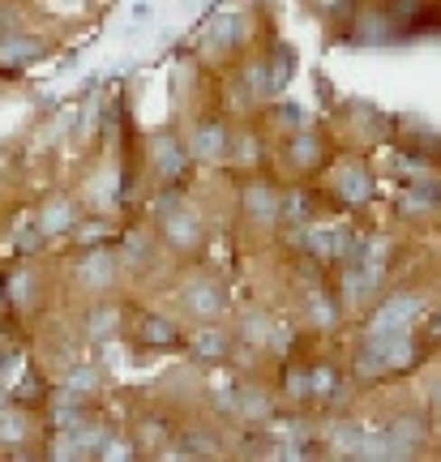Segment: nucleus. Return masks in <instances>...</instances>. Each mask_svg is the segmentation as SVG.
<instances>
[{"instance_id":"obj_1","label":"nucleus","mask_w":441,"mask_h":462,"mask_svg":"<svg viewBox=\"0 0 441 462\" xmlns=\"http://www.w3.org/2000/svg\"><path fill=\"white\" fill-rule=\"evenodd\" d=\"M275 163L287 180H313L330 163V137L317 133L313 125L283 133V137H275Z\"/></svg>"},{"instance_id":"obj_2","label":"nucleus","mask_w":441,"mask_h":462,"mask_svg":"<svg viewBox=\"0 0 441 462\" xmlns=\"http://www.w3.org/2000/svg\"><path fill=\"white\" fill-rule=\"evenodd\" d=\"M236 218L249 236H275L278 231V210H283V189L270 176L253 171L240 189H236Z\"/></svg>"},{"instance_id":"obj_3","label":"nucleus","mask_w":441,"mask_h":462,"mask_svg":"<svg viewBox=\"0 0 441 462\" xmlns=\"http://www.w3.org/2000/svg\"><path fill=\"white\" fill-rule=\"evenodd\" d=\"M386 133H390V120L377 112L373 103L364 99H347L339 112H334V120H330V133L326 137H339V146L347 150H373L377 142H386Z\"/></svg>"},{"instance_id":"obj_4","label":"nucleus","mask_w":441,"mask_h":462,"mask_svg":"<svg viewBox=\"0 0 441 462\" xmlns=\"http://www.w3.org/2000/svg\"><path fill=\"white\" fill-rule=\"evenodd\" d=\"M159 245L180 253V257H197L206 245V218L197 215V206L180 201L176 193L159 201Z\"/></svg>"},{"instance_id":"obj_5","label":"nucleus","mask_w":441,"mask_h":462,"mask_svg":"<svg viewBox=\"0 0 441 462\" xmlns=\"http://www.w3.org/2000/svg\"><path fill=\"white\" fill-rule=\"evenodd\" d=\"M322 176H326V198H339V206H347V210H360L373 201V167L360 150H352L343 159H330L322 167Z\"/></svg>"},{"instance_id":"obj_6","label":"nucleus","mask_w":441,"mask_h":462,"mask_svg":"<svg viewBox=\"0 0 441 462\" xmlns=\"http://www.w3.org/2000/svg\"><path fill=\"white\" fill-rule=\"evenodd\" d=\"M249 43H253V14L249 9H223L206 26V39H202V48L214 51L219 60H231V65L245 60Z\"/></svg>"},{"instance_id":"obj_7","label":"nucleus","mask_w":441,"mask_h":462,"mask_svg":"<svg viewBox=\"0 0 441 462\" xmlns=\"http://www.w3.org/2000/svg\"><path fill=\"white\" fill-rule=\"evenodd\" d=\"M180 309L193 317V321H223L231 309V300H228V287L214 279V274H193V279L180 287Z\"/></svg>"},{"instance_id":"obj_8","label":"nucleus","mask_w":441,"mask_h":462,"mask_svg":"<svg viewBox=\"0 0 441 462\" xmlns=\"http://www.w3.org/2000/svg\"><path fill=\"white\" fill-rule=\"evenodd\" d=\"M228 129L231 125L214 120V116L193 120V129H189V137H184L189 159H193V163H206V167H223V159H228Z\"/></svg>"},{"instance_id":"obj_9","label":"nucleus","mask_w":441,"mask_h":462,"mask_svg":"<svg viewBox=\"0 0 441 462\" xmlns=\"http://www.w3.org/2000/svg\"><path fill=\"white\" fill-rule=\"evenodd\" d=\"M193 163L189 159V150H184V142L180 137H172V133H164V137H155V167H159V176H164V184L180 180L184 176V167Z\"/></svg>"},{"instance_id":"obj_10","label":"nucleus","mask_w":441,"mask_h":462,"mask_svg":"<svg viewBox=\"0 0 441 462\" xmlns=\"http://www.w3.org/2000/svg\"><path fill=\"white\" fill-rule=\"evenodd\" d=\"M43 39H34V34H9V39H0V69H17V65H34V60H43Z\"/></svg>"},{"instance_id":"obj_11","label":"nucleus","mask_w":441,"mask_h":462,"mask_svg":"<svg viewBox=\"0 0 441 462\" xmlns=\"http://www.w3.org/2000/svg\"><path fill=\"white\" fill-rule=\"evenodd\" d=\"M231 351H236V338L228 330H219L214 321H206V330L193 334V356L206 364H223L231 360Z\"/></svg>"},{"instance_id":"obj_12","label":"nucleus","mask_w":441,"mask_h":462,"mask_svg":"<svg viewBox=\"0 0 441 462\" xmlns=\"http://www.w3.org/2000/svg\"><path fill=\"white\" fill-rule=\"evenodd\" d=\"M73 223H78V210H73V201L69 198H52L43 210H39V218H34V227L43 231V240L48 236H65V231H73Z\"/></svg>"},{"instance_id":"obj_13","label":"nucleus","mask_w":441,"mask_h":462,"mask_svg":"<svg viewBox=\"0 0 441 462\" xmlns=\"http://www.w3.org/2000/svg\"><path fill=\"white\" fill-rule=\"evenodd\" d=\"M78 279L90 287V291H108L116 282V262L112 253H86L82 265H78Z\"/></svg>"},{"instance_id":"obj_14","label":"nucleus","mask_w":441,"mask_h":462,"mask_svg":"<svg viewBox=\"0 0 441 462\" xmlns=\"http://www.w3.org/2000/svg\"><path fill=\"white\" fill-rule=\"evenodd\" d=\"M313 14L322 17V26H330V31H352V22H356L360 5L356 0H309Z\"/></svg>"},{"instance_id":"obj_15","label":"nucleus","mask_w":441,"mask_h":462,"mask_svg":"<svg viewBox=\"0 0 441 462\" xmlns=\"http://www.w3.org/2000/svg\"><path fill=\"white\" fill-rule=\"evenodd\" d=\"M137 338L146 346H180L176 321H167V317H159V313H146L137 321Z\"/></svg>"},{"instance_id":"obj_16","label":"nucleus","mask_w":441,"mask_h":462,"mask_svg":"<svg viewBox=\"0 0 441 462\" xmlns=\"http://www.w3.org/2000/svg\"><path fill=\"white\" fill-rule=\"evenodd\" d=\"M34 291H39L34 270H31V265H17L14 274H9V300H14V309H31V304H34Z\"/></svg>"},{"instance_id":"obj_17","label":"nucleus","mask_w":441,"mask_h":462,"mask_svg":"<svg viewBox=\"0 0 441 462\" xmlns=\"http://www.w3.org/2000/svg\"><path fill=\"white\" fill-rule=\"evenodd\" d=\"M26 437H31L26 411H0V441H5V446H22Z\"/></svg>"},{"instance_id":"obj_18","label":"nucleus","mask_w":441,"mask_h":462,"mask_svg":"<svg viewBox=\"0 0 441 462\" xmlns=\"http://www.w3.org/2000/svg\"><path fill=\"white\" fill-rule=\"evenodd\" d=\"M116 326H120V313H116L112 304H99L95 313H90V321H86V330H90V338H112Z\"/></svg>"},{"instance_id":"obj_19","label":"nucleus","mask_w":441,"mask_h":462,"mask_svg":"<svg viewBox=\"0 0 441 462\" xmlns=\"http://www.w3.org/2000/svg\"><path fill=\"white\" fill-rule=\"evenodd\" d=\"M95 385H99V373H95V368H73V373L65 377V394L86 398V394H95Z\"/></svg>"},{"instance_id":"obj_20","label":"nucleus","mask_w":441,"mask_h":462,"mask_svg":"<svg viewBox=\"0 0 441 462\" xmlns=\"http://www.w3.org/2000/svg\"><path fill=\"white\" fill-rule=\"evenodd\" d=\"M146 17H150V5L146 0H137V5H133V26L129 31H142V22H146Z\"/></svg>"}]
</instances>
